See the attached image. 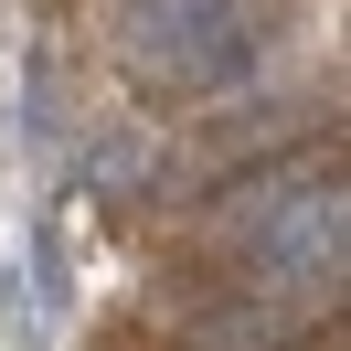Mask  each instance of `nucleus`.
Segmentation results:
<instances>
[{"label":"nucleus","instance_id":"obj_1","mask_svg":"<svg viewBox=\"0 0 351 351\" xmlns=\"http://www.w3.org/2000/svg\"><path fill=\"white\" fill-rule=\"evenodd\" d=\"M277 341H298V308H213V319H192L181 330V351H277Z\"/></svg>","mask_w":351,"mask_h":351}]
</instances>
